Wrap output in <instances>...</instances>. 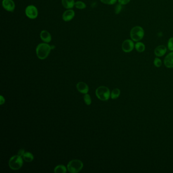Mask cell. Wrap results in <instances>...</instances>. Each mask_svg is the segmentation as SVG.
Returning a JSON list of instances; mask_svg holds the SVG:
<instances>
[{
    "label": "cell",
    "mask_w": 173,
    "mask_h": 173,
    "mask_svg": "<svg viewBox=\"0 0 173 173\" xmlns=\"http://www.w3.org/2000/svg\"><path fill=\"white\" fill-rule=\"evenodd\" d=\"M52 49L51 47L46 43H40L38 45L36 48V54L38 58L40 60L46 58Z\"/></svg>",
    "instance_id": "1"
},
{
    "label": "cell",
    "mask_w": 173,
    "mask_h": 173,
    "mask_svg": "<svg viewBox=\"0 0 173 173\" xmlns=\"http://www.w3.org/2000/svg\"><path fill=\"white\" fill-rule=\"evenodd\" d=\"M145 35V32L143 28L141 26H134L130 31V37L134 42H139L143 39Z\"/></svg>",
    "instance_id": "2"
},
{
    "label": "cell",
    "mask_w": 173,
    "mask_h": 173,
    "mask_svg": "<svg viewBox=\"0 0 173 173\" xmlns=\"http://www.w3.org/2000/svg\"><path fill=\"white\" fill-rule=\"evenodd\" d=\"M95 94L98 99L103 101H106L110 98V91L107 87L102 86L96 89Z\"/></svg>",
    "instance_id": "3"
},
{
    "label": "cell",
    "mask_w": 173,
    "mask_h": 173,
    "mask_svg": "<svg viewBox=\"0 0 173 173\" xmlns=\"http://www.w3.org/2000/svg\"><path fill=\"white\" fill-rule=\"evenodd\" d=\"M83 167V164L81 160L74 159L69 162L67 165V169L71 173H77L80 172Z\"/></svg>",
    "instance_id": "4"
},
{
    "label": "cell",
    "mask_w": 173,
    "mask_h": 173,
    "mask_svg": "<svg viewBox=\"0 0 173 173\" xmlns=\"http://www.w3.org/2000/svg\"><path fill=\"white\" fill-rule=\"evenodd\" d=\"M23 164V160L21 156L19 155L11 157L9 161V166L13 170H18L21 169Z\"/></svg>",
    "instance_id": "5"
},
{
    "label": "cell",
    "mask_w": 173,
    "mask_h": 173,
    "mask_svg": "<svg viewBox=\"0 0 173 173\" xmlns=\"http://www.w3.org/2000/svg\"><path fill=\"white\" fill-rule=\"evenodd\" d=\"M25 12L26 16L32 19H36L38 15L37 8L33 5H29L27 6L26 8Z\"/></svg>",
    "instance_id": "6"
},
{
    "label": "cell",
    "mask_w": 173,
    "mask_h": 173,
    "mask_svg": "<svg viewBox=\"0 0 173 173\" xmlns=\"http://www.w3.org/2000/svg\"><path fill=\"white\" fill-rule=\"evenodd\" d=\"M134 41L132 39H127L123 42L121 48L123 51L125 53H130L134 50L135 48Z\"/></svg>",
    "instance_id": "7"
},
{
    "label": "cell",
    "mask_w": 173,
    "mask_h": 173,
    "mask_svg": "<svg viewBox=\"0 0 173 173\" xmlns=\"http://www.w3.org/2000/svg\"><path fill=\"white\" fill-rule=\"evenodd\" d=\"M2 6L4 9L9 12H13L15 9V3L13 0H3Z\"/></svg>",
    "instance_id": "8"
},
{
    "label": "cell",
    "mask_w": 173,
    "mask_h": 173,
    "mask_svg": "<svg viewBox=\"0 0 173 173\" xmlns=\"http://www.w3.org/2000/svg\"><path fill=\"white\" fill-rule=\"evenodd\" d=\"M164 65L167 68H173V51L169 52L164 59Z\"/></svg>",
    "instance_id": "9"
},
{
    "label": "cell",
    "mask_w": 173,
    "mask_h": 173,
    "mask_svg": "<svg viewBox=\"0 0 173 173\" xmlns=\"http://www.w3.org/2000/svg\"><path fill=\"white\" fill-rule=\"evenodd\" d=\"M167 52V48L164 45H161L156 47L155 48L154 53L157 57H162Z\"/></svg>",
    "instance_id": "10"
},
{
    "label": "cell",
    "mask_w": 173,
    "mask_h": 173,
    "mask_svg": "<svg viewBox=\"0 0 173 173\" xmlns=\"http://www.w3.org/2000/svg\"><path fill=\"white\" fill-rule=\"evenodd\" d=\"M75 16V12L72 9H68L63 12V19L65 21H71Z\"/></svg>",
    "instance_id": "11"
},
{
    "label": "cell",
    "mask_w": 173,
    "mask_h": 173,
    "mask_svg": "<svg viewBox=\"0 0 173 173\" xmlns=\"http://www.w3.org/2000/svg\"><path fill=\"white\" fill-rule=\"evenodd\" d=\"M77 89L81 93L86 94L89 91V88L87 84L83 82H78L76 85Z\"/></svg>",
    "instance_id": "12"
},
{
    "label": "cell",
    "mask_w": 173,
    "mask_h": 173,
    "mask_svg": "<svg viewBox=\"0 0 173 173\" xmlns=\"http://www.w3.org/2000/svg\"><path fill=\"white\" fill-rule=\"evenodd\" d=\"M41 40L45 43H49L51 41V36L48 31L43 30L40 33Z\"/></svg>",
    "instance_id": "13"
},
{
    "label": "cell",
    "mask_w": 173,
    "mask_h": 173,
    "mask_svg": "<svg viewBox=\"0 0 173 173\" xmlns=\"http://www.w3.org/2000/svg\"><path fill=\"white\" fill-rule=\"evenodd\" d=\"M63 7L67 9H70L75 6L74 0H61Z\"/></svg>",
    "instance_id": "14"
},
{
    "label": "cell",
    "mask_w": 173,
    "mask_h": 173,
    "mask_svg": "<svg viewBox=\"0 0 173 173\" xmlns=\"http://www.w3.org/2000/svg\"><path fill=\"white\" fill-rule=\"evenodd\" d=\"M135 48L138 51V52L141 53L145 51L146 47L144 44L143 42L140 41L137 42L136 44H135Z\"/></svg>",
    "instance_id": "15"
},
{
    "label": "cell",
    "mask_w": 173,
    "mask_h": 173,
    "mask_svg": "<svg viewBox=\"0 0 173 173\" xmlns=\"http://www.w3.org/2000/svg\"><path fill=\"white\" fill-rule=\"evenodd\" d=\"M22 157L26 162H31L33 159V155L30 152H24Z\"/></svg>",
    "instance_id": "16"
},
{
    "label": "cell",
    "mask_w": 173,
    "mask_h": 173,
    "mask_svg": "<svg viewBox=\"0 0 173 173\" xmlns=\"http://www.w3.org/2000/svg\"><path fill=\"white\" fill-rule=\"evenodd\" d=\"M67 168L63 165H58L54 169V171L56 173H65L67 172Z\"/></svg>",
    "instance_id": "17"
},
{
    "label": "cell",
    "mask_w": 173,
    "mask_h": 173,
    "mask_svg": "<svg viewBox=\"0 0 173 173\" xmlns=\"http://www.w3.org/2000/svg\"><path fill=\"white\" fill-rule=\"evenodd\" d=\"M120 95V90L116 88L114 89L112 91L111 93L110 97L111 98V99H116L119 97Z\"/></svg>",
    "instance_id": "18"
},
{
    "label": "cell",
    "mask_w": 173,
    "mask_h": 173,
    "mask_svg": "<svg viewBox=\"0 0 173 173\" xmlns=\"http://www.w3.org/2000/svg\"><path fill=\"white\" fill-rule=\"evenodd\" d=\"M75 7L79 9H84L85 8L86 4L82 1H77L75 3Z\"/></svg>",
    "instance_id": "19"
},
{
    "label": "cell",
    "mask_w": 173,
    "mask_h": 173,
    "mask_svg": "<svg viewBox=\"0 0 173 173\" xmlns=\"http://www.w3.org/2000/svg\"><path fill=\"white\" fill-rule=\"evenodd\" d=\"M167 48L171 51H173V37H171L167 41Z\"/></svg>",
    "instance_id": "20"
},
{
    "label": "cell",
    "mask_w": 173,
    "mask_h": 173,
    "mask_svg": "<svg viewBox=\"0 0 173 173\" xmlns=\"http://www.w3.org/2000/svg\"><path fill=\"white\" fill-rule=\"evenodd\" d=\"M153 63L155 67L157 68H159L162 65V60H160L159 58H155L153 61Z\"/></svg>",
    "instance_id": "21"
},
{
    "label": "cell",
    "mask_w": 173,
    "mask_h": 173,
    "mask_svg": "<svg viewBox=\"0 0 173 173\" xmlns=\"http://www.w3.org/2000/svg\"><path fill=\"white\" fill-rule=\"evenodd\" d=\"M122 9V5L121 4H116L115 7V13L116 14H118L121 12V10Z\"/></svg>",
    "instance_id": "22"
},
{
    "label": "cell",
    "mask_w": 173,
    "mask_h": 173,
    "mask_svg": "<svg viewBox=\"0 0 173 173\" xmlns=\"http://www.w3.org/2000/svg\"><path fill=\"white\" fill-rule=\"evenodd\" d=\"M84 102L86 104L88 105H90L91 104V98H90L89 95H88V93L85 94V95L84 96Z\"/></svg>",
    "instance_id": "23"
},
{
    "label": "cell",
    "mask_w": 173,
    "mask_h": 173,
    "mask_svg": "<svg viewBox=\"0 0 173 173\" xmlns=\"http://www.w3.org/2000/svg\"><path fill=\"white\" fill-rule=\"evenodd\" d=\"M100 2L103 3L107 5H114L116 4V3L118 1V0H100Z\"/></svg>",
    "instance_id": "24"
},
{
    "label": "cell",
    "mask_w": 173,
    "mask_h": 173,
    "mask_svg": "<svg viewBox=\"0 0 173 173\" xmlns=\"http://www.w3.org/2000/svg\"><path fill=\"white\" fill-rule=\"evenodd\" d=\"M130 2V0H118V2L122 5H125Z\"/></svg>",
    "instance_id": "25"
},
{
    "label": "cell",
    "mask_w": 173,
    "mask_h": 173,
    "mask_svg": "<svg viewBox=\"0 0 173 173\" xmlns=\"http://www.w3.org/2000/svg\"><path fill=\"white\" fill-rule=\"evenodd\" d=\"M24 152H25V151H24V149H21V150H19V152H18V155H19V156H21L22 157V155H23Z\"/></svg>",
    "instance_id": "26"
},
{
    "label": "cell",
    "mask_w": 173,
    "mask_h": 173,
    "mask_svg": "<svg viewBox=\"0 0 173 173\" xmlns=\"http://www.w3.org/2000/svg\"><path fill=\"white\" fill-rule=\"evenodd\" d=\"M4 103H5V99L2 95H1V105H3V104Z\"/></svg>",
    "instance_id": "27"
}]
</instances>
